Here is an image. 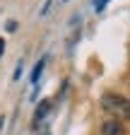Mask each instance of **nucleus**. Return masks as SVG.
Returning <instances> with one entry per match:
<instances>
[{
    "label": "nucleus",
    "mask_w": 130,
    "mask_h": 135,
    "mask_svg": "<svg viewBox=\"0 0 130 135\" xmlns=\"http://www.w3.org/2000/svg\"><path fill=\"white\" fill-rule=\"evenodd\" d=\"M101 109L108 111L118 121H130V99L121 94H104L101 97Z\"/></svg>",
    "instance_id": "nucleus-1"
},
{
    "label": "nucleus",
    "mask_w": 130,
    "mask_h": 135,
    "mask_svg": "<svg viewBox=\"0 0 130 135\" xmlns=\"http://www.w3.org/2000/svg\"><path fill=\"white\" fill-rule=\"evenodd\" d=\"M123 123L118 118H108V121L101 123V135H123Z\"/></svg>",
    "instance_id": "nucleus-2"
},
{
    "label": "nucleus",
    "mask_w": 130,
    "mask_h": 135,
    "mask_svg": "<svg viewBox=\"0 0 130 135\" xmlns=\"http://www.w3.org/2000/svg\"><path fill=\"white\" fill-rule=\"evenodd\" d=\"M48 111H51V101L48 99H43V101H39V106H36V113H34V128L43 121V118L48 116Z\"/></svg>",
    "instance_id": "nucleus-3"
},
{
    "label": "nucleus",
    "mask_w": 130,
    "mask_h": 135,
    "mask_svg": "<svg viewBox=\"0 0 130 135\" xmlns=\"http://www.w3.org/2000/svg\"><path fill=\"white\" fill-rule=\"evenodd\" d=\"M43 65H46V56L34 65V70H31V84H36V82H39V77H41V73H43Z\"/></svg>",
    "instance_id": "nucleus-4"
},
{
    "label": "nucleus",
    "mask_w": 130,
    "mask_h": 135,
    "mask_svg": "<svg viewBox=\"0 0 130 135\" xmlns=\"http://www.w3.org/2000/svg\"><path fill=\"white\" fill-rule=\"evenodd\" d=\"M108 3H111V0H94V10H96V12H104V7H106Z\"/></svg>",
    "instance_id": "nucleus-5"
},
{
    "label": "nucleus",
    "mask_w": 130,
    "mask_h": 135,
    "mask_svg": "<svg viewBox=\"0 0 130 135\" xmlns=\"http://www.w3.org/2000/svg\"><path fill=\"white\" fill-rule=\"evenodd\" d=\"M5 29H7V31H17V22H14V20H10V22L5 24Z\"/></svg>",
    "instance_id": "nucleus-6"
},
{
    "label": "nucleus",
    "mask_w": 130,
    "mask_h": 135,
    "mask_svg": "<svg viewBox=\"0 0 130 135\" xmlns=\"http://www.w3.org/2000/svg\"><path fill=\"white\" fill-rule=\"evenodd\" d=\"M3 51H5V41L0 39V56H3Z\"/></svg>",
    "instance_id": "nucleus-7"
},
{
    "label": "nucleus",
    "mask_w": 130,
    "mask_h": 135,
    "mask_svg": "<svg viewBox=\"0 0 130 135\" xmlns=\"http://www.w3.org/2000/svg\"><path fill=\"white\" fill-rule=\"evenodd\" d=\"M3 123H5V118H3V116H0V130H3Z\"/></svg>",
    "instance_id": "nucleus-8"
}]
</instances>
